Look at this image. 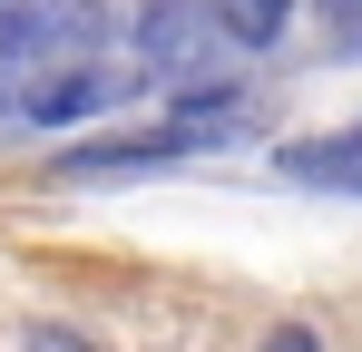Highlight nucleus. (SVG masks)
Here are the masks:
<instances>
[{"instance_id": "obj_3", "label": "nucleus", "mask_w": 362, "mask_h": 352, "mask_svg": "<svg viewBox=\"0 0 362 352\" xmlns=\"http://www.w3.org/2000/svg\"><path fill=\"white\" fill-rule=\"evenodd\" d=\"M274 167L294 176V186H343V196H362V127L353 137H294Z\"/></svg>"}, {"instance_id": "obj_5", "label": "nucleus", "mask_w": 362, "mask_h": 352, "mask_svg": "<svg viewBox=\"0 0 362 352\" xmlns=\"http://www.w3.org/2000/svg\"><path fill=\"white\" fill-rule=\"evenodd\" d=\"M20 352H98V343H88V333H69V323H30Z\"/></svg>"}, {"instance_id": "obj_4", "label": "nucleus", "mask_w": 362, "mask_h": 352, "mask_svg": "<svg viewBox=\"0 0 362 352\" xmlns=\"http://www.w3.org/2000/svg\"><path fill=\"white\" fill-rule=\"evenodd\" d=\"M216 20H226V40H235V49H264V40H284L294 0H216Z\"/></svg>"}, {"instance_id": "obj_6", "label": "nucleus", "mask_w": 362, "mask_h": 352, "mask_svg": "<svg viewBox=\"0 0 362 352\" xmlns=\"http://www.w3.org/2000/svg\"><path fill=\"white\" fill-rule=\"evenodd\" d=\"M264 352H323V343H313L303 323H284V333H264Z\"/></svg>"}, {"instance_id": "obj_2", "label": "nucleus", "mask_w": 362, "mask_h": 352, "mask_svg": "<svg viewBox=\"0 0 362 352\" xmlns=\"http://www.w3.org/2000/svg\"><path fill=\"white\" fill-rule=\"evenodd\" d=\"M226 20H216V0H147V20H137V59L167 78V88H216V69H226Z\"/></svg>"}, {"instance_id": "obj_1", "label": "nucleus", "mask_w": 362, "mask_h": 352, "mask_svg": "<svg viewBox=\"0 0 362 352\" xmlns=\"http://www.w3.org/2000/svg\"><path fill=\"white\" fill-rule=\"evenodd\" d=\"M98 0H10L0 10V108L20 117H78L98 78Z\"/></svg>"}]
</instances>
